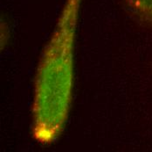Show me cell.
Wrapping results in <instances>:
<instances>
[{"label": "cell", "mask_w": 152, "mask_h": 152, "mask_svg": "<svg viewBox=\"0 0 152 152\" xmlns=\"http://www.w3.org/2000/svg\"><path fill=\"white\" fill-rule=\"evenodd\" d=\"M81 0H66L39 62L33 88L31 135L47 145L61 136L73 98L74 57Z\"/></svg>", "instance_id": "6da1fadb"}, {"label": "cell", "mask_w": 152, "mask_h": 152, "mask_svg": "<svg viewBox=\"0 0 152 152\" xmlns=\"http://www.w3.org/2000/svg\"><path fill=\"white\" fill-rule=\"evenodd\" d=\"M125 2L138 18L152 23V0H125Z\"/></svg>", "instance_id": "7a4b0ae2"}]
</instances>
